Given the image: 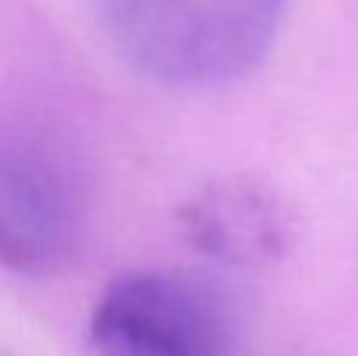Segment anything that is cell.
Wrapping results in <instances>:
<instances>
[{"label":"cell","mask_w":358,"mask_h":356,"mask_svg":"<svg viewBox=\"0 0 358 356\" xmlns=\"http://www.w3.org/2000/svg\"><path fill=\"white\" fill-rule=\"evenodd\" d=\"M286 0H94L117 54L167 88H220L273 50Z\"/></svg>","instance_id":"obj_1"},{"label":"cell","mask_w":358,"mask_h":356,"mask_svg":"<svg viewBox=\"0 0 358 356\" xmlns=\"http://www.w3.org/2000/svg\"><path fill=\"white\" fill-rule=\"evenodd\" d=\"M88 334L101 356H229L236 325L208 278L129 271L98 296Z\"/></svg>","instance_id":"obj_2"},{"label":"cell","mask_w":358,"mask_h":356,"mask_svg":"<svg viewBox=\"0 0 358 356\" xmlns=\"http://www.w3.org/2000/svg\"><path fill=\"white\" fill-rule=\"evenodd\" d=\"M82 208L66 170L22 139H0V268L57 275L73 259Z\"/></svg>","instance_id":"obj_3"},{"label":"cell","mask_w":358,"mask_h":356,"mask_svg":"<svg viewBox=\"0 0 358 356\" xmlns=\"http://www.w3.org/2000/svg\"><path fill=\"white\" fill-rule=\"evenodd\" d=\"M182 233L223 265H267L289 256L299 237L292 205L258 177H223L182 205Z\"/></svg>","instance_id":"obj_4"}]
</instances>
